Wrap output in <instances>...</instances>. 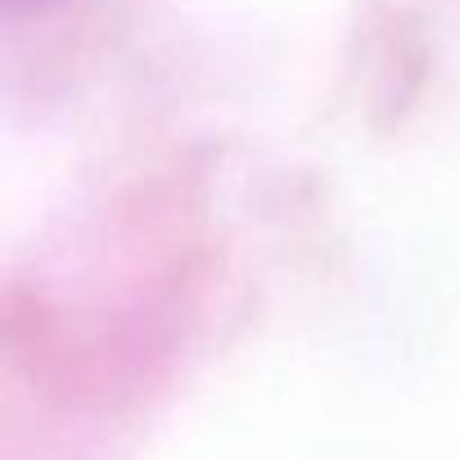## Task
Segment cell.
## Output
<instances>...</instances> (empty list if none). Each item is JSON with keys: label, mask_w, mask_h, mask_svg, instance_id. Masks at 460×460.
I'll return each instance as SVG.
<instances>
[{"label": "cell", "mask_w": 460, "mask_h": 460, "mask_svg": "<svg viewBox=\"0 0 460 460\" xmlns=\"http://www.w3.org/2000/svg\"><path fill=\"white\" fill-rule=\"evenodd\" d=\"M14 5H23V0H14Z\"/></svg>", "instance_id": "obj_1"}]
</instances>
